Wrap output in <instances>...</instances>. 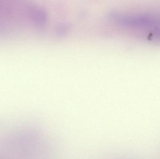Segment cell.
Listing matches in <instances>:
<instances>
[{
  "instance_id": "cell-1",
  "label": "cell",
  "mask_w": 160,
  "mask_h": 159,
  "mask_svg": "<svg viewBox=\"0 0 160 159\" xmlns=\"http://www.w3.org/2000/svg\"><path fill=\"white\" fill-rule=\"evenodd\" d=\"M118 18L121 23L145 35L150 41L160 42V16L141 14Z\"/></svg>"
}]
</instances>
